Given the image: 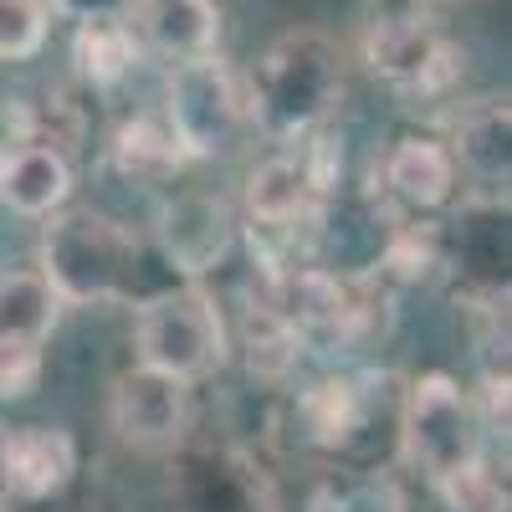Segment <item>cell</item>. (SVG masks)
I'll return each instance as SVG.
<instances>
[{
	"label": "cell",
	"instance_id": "7a4b0ae2",
	"mask_svg": "<svg viewBox=\"0 0 512 512\" xmlns=\"http://www.w3.org/2000/svg\"><path fill=\"white\" fill-rule=\"evenodd\" d=\"M144 236L123 221H108L98 210H67L41 231V262L36 272L52 282L62 303H128V297H154L144 282Z\"/></svg>",
	"mask_w": 512,
	"mask_h": 512
},
{
	"label": "cell",
	"instance_id": "7402d4cb",
	"mask_svg": "<svg viewBox=\"0 0 512 512\" xmlns=\"http://www.w3.org/2000/svg\"><path fill=\"white\" fill-rule=\"evenodd\" d=\"M52 0H0V62L41 57L52 36Z\"/></svg>",
	"mask_w": 512,
	"mask_h": 512
},
{
	"label": "cell",
	"instance_id": "8fae6325",
	"mask_svg": "<svg viewBox=\"0 0 512 512\" xmlns=\"http://www.w3.org/2000/svg\"><path fill=\"white\" fill-rule=\"evenodd\" d=\"M77 477V441L62 425H16L0 431V497L47 502Z\"/></svg>",
	"mask_w": 512,
	"mask_h": 512
},
{
	"label": "cell",
	"instance_id": "2e32d148",
	"mask_svg": "<svg viewBox=\"0 0 512 512\" xmlns=\"http://www.w3.org/2000/svg\"><path fill=\"white\" fill-rule=\"evenodd\" d=\"M144 41L169 62L210 57L221 41V11L216 0H139Z\"/></svg>",
	"mask_w": 512,
	"mask_h": 512
},
{
	"label": "cell",
	"instance_id": "484cf974",
	"mask_svg": "<svg viewBox=\"0 0 512 512\" xmlns=\"http://www.w3.org/2000/svg\"><path fill=\"white\" fill-rule=\"evenodd\" d=\"M134 0H52V11H67V16H123Z\"/></svg>",
	"mask_w": 512,
	"mask_h": 512
},
{
	"label": "cell",
	"instance_id": "44dd1931",
	"mask_svg": "<svg viewBox=\"0 0 512 512\" xmlns=\"http://www.w3.org/2000/svg\"><path fill=\"white\" fill-rule=\"evenodd\" d=\"M113 164L123 169V175H134V180H164L169 169L185 164V154H180V144H175V134H169L164 118L139 113L134 123L118 128V139H113Z\"/></svg>",
	"mask_w": 512,
	"mask_h": 512
},
{
	"label": "cell",
	"instance_id": "4fadbf2b",
	"mask_svg": "<svg viewBox=\"0 0 512 512\" xmlns=\"http://www.w3.org/2000/svg\"><path fill=\"white\" fill-rule=\"evenodd\" d=\"M512 108L507 98H477L472 108L456 113V134H451V159L456 175H472L492 190V200H507V169H512Z\"/></svg>",
	"mask_w": 512,
	"mask_h": 512
},
{
	"label": "cell",
	"instance_id": "d4e9b609",
	"mask_svg": "<svg viewBox=\"0 0 512 512\" xmlns=\"http://www.w3.org/2000/svg\"><path fill=\"white\" fill-rule=\"evenodd\" d=\"M36 144V113L21 98H0V175L16 164L21 149Z\"/></svg>",
	"mask_w": 512,
	"mask_h": 512
},
{
	"label": "cell",
	"instance_id": "7c38bea8",
	"mask_svg": "<svg viewBox=\"0 0 512 512\" xmlns=\"http://www.w3.org/2000/svg\"><path fill=\"white\" fill-rule=\"evenodd\" d=\"M323 190L303 154H272L246 175V216L251 231H292L297 221H313Z\"/></svg>",
	"mask_w": 512,
	"mask_h": 512
},
{
	"label": "cell",
	"instance_id": "5bb4252c",
	"mask_svg": "<svg viewBox=\"0 0 512 512\" xmlns=\"http://www.w3.org/2000/svg\"><path fill=\"white\" fill-rule=\"evenodd\" d=\"M456 159L441 139H425V134H410L390 149L384 159V185H390L395 200H405L410 210H441L451 205L456 195Z\"/></svg>",
	"mask_w": 512,
	"mask_h": 512
},
{
	"label": "cell",
	"instance_id": "603a6c76",
	"mask_svg": "<svg viewBox=\"0 0 512 512\" xmlns=\"http://www.w3.org/2000/svg\"><path fill=\"white\" fill-rule=\"evenodd\" d=\"M436 492H441V502H446L451 512H507V487L497 482V472L487 466V456L472 461V466H461L456 477L436 482Z\"/></svg>",
	"mask_w": 512,
	"mask_h": 512
},
{
	"label": "cell",
	"instance_id": "6da1fadb",
	"mask_svg": "<svg viewBox=\"0 0 512 512\" xmlns=\"http://www.w3.org/2000/svg\"><path fill=\"white\" fill-rule=\"evenodd\" d=\"M344 98V62L323 31H287L241 82V113L272 144H308Z\"/></svg>",
	"mask_w": 512,
	"mask_h": 512
},
{
	"label": "cell",
	"instance_id": "d6986e66",
	"mask_svg": "<svg viewBox=\"0 0 512 512\" xmlns=\"http://www.w3.org/2000/svg\"><path fill=\"white\" fill-rule=\"evenodd\" d=\"M241 344H246V364L256 379H287L303 359V338L287 328V318L267 303V297H246L241 308Z\"/></svg>",
	"mask_w": 512,
	"mask_h": 512
},
{
	"label": "cell",
	"instance_id": "52a82bcc",
	"mask_svg": "<svg viewBox=\"0 0 512 512\" xmlns=\"http://www.w3.org/2000/svg\"><path fill=\"white\" fill-rule=\"evenodd\" d=\"M169 512H277V492L246 451L185 441L169 466Z\"/></svg>",
	"mask_w": 512,
	"mask_h": 512
},
{
	"label": "cell",
	"instance_id": "ba28073f",
	"mask_svg": "<svg viewBox=\"0 0 512 512\" xmlns=\"http://www.w3.org/2000/svg\"><path fill=\"white\" fill-rule=\"evenodd\" d=\"M108 420H113V436L128 451H139V456H175L190 441V425H195L190 384L134 364V369H123L113 379Z\"/></svg>",
	"mask_w": 512,
	"mask_h": 512
},
{
	"label": "cell",
	"instance_id": "8992f818",
	"mask_svg": "<svg viewBox=\"0 0 512 512\" xmlns=\"http://www.w3.org/2000/svg\"><path fill=\"white\" fill-rule=\"evenodd\" d=\"M241 118V77L231 72V62H221L216 52L175 62L164 88V123L185 159H210L231 149Z\"/></svg>",
	"mask_w": 512,
	"mask_h": 512
},
{
	"label": "cell",
	"instance_id": "e0dca14e",
	"mask_svg": "<svg viewBox=\"0 0 512 512\" xmlns=\"http://www.w3.org/2000/svg\"><path fill=\"white\" fill-rule=\"evenodd\" d=\"M144 41L134 36L128 16H82L72 36V62L88 88H118V82L139 67Z\"/></svg>",
	"mask_w": 512,
	"mask_h": 512
},
{
	"label": "cell",
	"instance_id": "3957f363",
	"mask_svg": "<svg viewBox=\"0 0 512 512\" xmlns=\"http://www.w3.org/2000/svg\"><path fill=\"white\" fill-rule=\"evenodd\" d=\"M134 354L144 369H159L169 379H210L231 354L221 303L200 282H180L144 297L134 318Z\"/></svg>",
	"mask_w": 512,
	"mask_h": 512
},
{
	"label": "cell",
	"instance_id": "cb8c5ba5",
	"mask_svg": "<svg viewBox=\"0 0 512 512\" xmlns=\"http://www.w3.org/2000/svg\"><path fill=\"white\" fill-rule=\"evenodd\" d=\"M41 379V344L0 338V400H26Z\"/></svg>",
	"mask_w": 512,
	"mask_h": 512
},
{
	"label": "cell",
	"instance_id": "9a60e30c",
	"mask_svg": "<svg viewBox=\"0 0 512 512\" xmlns=\"http://www.w3.org/2000/svg\"><path fill=\"white\" fill-rule=\"evenodd\" d=\"M72 159L57 149V144H31V149H21L16 154V164L0 175V205H11L16 216H26V221H41V216H57V210L67 205V195H72Z\"/></svg>",
	"mask_w": 512,
	"mask_h": 512
},
{
	"label": "cell",
	"instance_id": "ac0fdd59",
	"mask_svg": "<svg viewBox=\"0 0 512 512\" xmlns=\"http://www.w3.org/2000/svg\"><path fill=\"white\" fill-rule=\"evenodd\" d=\"M62 313V297L36 267L0 272V338L11 344H47Z\"/></svg>",
	"mask_w": 512,
	"mask_h": 512
},
{
	"label": "cell",
	"instance_id": "5b68a950",
	"mask_svg": "<svg viewBox=\"0 0 512 512\" xmlns=\"http://www.w3.org/2000/svg\"><path fill=\"white\" fill-rule=\"evenodd\" d=\"M395 441H400V456L431 477V487L487 456L482 451V415H477V405L466 400L461 384L451 374H441V369L405 384Z\"/></svg>",
	"mask_w": 512,
	"mask_h": 512
},
{
	"label": "cell",
	"instance_id": "30bf717a",
	"mask_svg": "<svg viewBox=\"0 0 512 512\" xmlns=\"http://www.w3.org/2000/svg\"><path fill=\"white\" fill-rule=\"evenodd\" d=\"M231 236H236V216L221 195H175L164 210H159V226H154V241H159V256L169 262V272L185 277V282H200L210 267L226 262L231 251Z\"/></svg>",
	"mask_w": 512,
	"mask_h": 512
},
{
	"label": "cell",
	"instance_id": "4316f807",
	"mask_svg": "<svg viewBox=\"0 0 512 512\" xmlns=\"http://www.w3.org/2000/svg\"><path fill=\"white\" fill-rule=\"evenodd\" d=\"M482 390H487V425H507V369H487L482 379Z\"/></svg>",
	"mask_w": 512,
	"mask_h": 512
},
{
	"label": "cell",
	"instance_id": "9c48e42d",
	"mask_svg": "<svg viewBox=\"0 0 512 512\" xmlns=\"http://www.w3.org/2000/svg\"><path fill=\"white\" fill-rule=\"evenodd\" d=\"M405 379L400 374H328L308 384L297 400V420L313 446L323 451H354L374 415H400Z\"/></svg>",
	"mask_w": 512,
	"mask_h": 512
},
{
	"label": "cell",
	"instance_id": "ffe728a7",
	"mask_svg": "<svg viewBox=\"0 0 512 512\" xmlns=\"http://www.w3.org/2000/svg\"><path fill=\"white\" fill-rule=\"evenodd\" d=\"M308 512H410V497L400 477L364 466V472H338L318 477L308 492Z\"/></svg>",
	"mask_w": 512,
	"mask_h": 512
},
{
	"label": "cell",
	"instance_id": "277c9868",
	"mask_svg": "<svg viewBox=\"0 0 512 512\" xmlns=\"http://www.w3.org/2000/svg\"><path fill=\"white\" fill-rule=\"evenodd\" d=\"M359 52L374 77H384L400 93H420V98L446 93L466 62L425 0H384V6H374L359 36Z\"/></svg>",
	"mask_w": 512,
	"mask_h": 512
}]
</instances>
